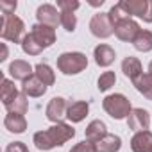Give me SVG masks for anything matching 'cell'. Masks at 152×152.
Here are the masks:
<instances>
[{"label":"cell","mask_w":152,"mask_h":152,"mask_svg":"<svg viewBox=\"0 0 152 152\" xmlns=\"http://www.w3.org/2000/svg\"><path fill=\"white\" fill-rule=\"evenodd\" d=\"M143 22L152 23V0H148V11H147V16H145V20H143Z\"/></svg>","instance_id":"1f68e13d"},{"label":"cell","mask_w":152,"mask_h":152,"mask_svg":"<svg viewBox=\"0 0 152 152\" xmlns=\"http://www.w3.org/2000/svg\"><path fill=\"white\" fill-rule=\"evenodd\" d=\"M22 50L25 52V54H29V56H38V54H41L45 48L31 36V32L29 34H25V38H23V41H22Z\"/></svg>","instance_id":"4316f807"},{"label":"cell","mask_w":152,"mask_h":152,"mask_svg":"<svg viewBox=\"0 0 152 152\" xmlns=\"http://www.w3.org/2000/svg\"><path fill=\"white\" fill-rule=\"evenodd\" d=\"M66 111H68V104H66V100H64L63 97H54V99L48 102L45 115H47V118H48L50 122H54V124H61V120L66 116Z\"/></svg>","instance_id":"30bf717a"},{"label":"cell","mask_w":152,"mask_h":152,"mask_svg":"<svg viewBox=\"0 0 152 152\" xmlns=\"http://www.w3.org/2000/svg\"><path fill=\"white\" fill-rule=\"evenodd\" d=\"M132 84H134V88H136L145 99L152 100V75H150L148 72H147V73H141L136 81H132Z\"/></svg>","instance_id":"603a6c76"},{"label":"cell","mask_w":152,"mask_h":152,"mask_svg":"<svg viewBox=\"0 0 152 152\" xmlns=\"http://www.w3.org/2000/svg\"><path fill=\"white\" fill-rule=\"evenodd\" d=\"M140 31H141L140 25H138L131 16L122 18V20L115 25V34H116V38L122 39V41H131V43H132Z\"/></svg>","instance_id":"52a82bcc"},{"label":"cell","mask_w":152,"mask_h":152,"mask_svg":"<svg viewBox=\"0 0 152 152\" xmlns=\"http://www.w3.org/2000/svg\"><path fill=\"white\" fill-rule=\"evenodd\" d=\"M36 18H38V23L52 27V29H56L61 23V13H57V9L50 4L39 6L38 11H36Z\"/></svg>","instance_id":"ba28073f"},{"label":"cell","mask_w":152,"mask_h":152,"mask_svg":"<svg viewBox=\"0 0 152 152\" xmlns=\"http://www.w3.org/2000/svg\"><path fill=\"white\" fill-rule=\"evenodd\" d=\"M18 95H20V91L16 90L15 83L9 81V79H2V86H0V99H2V104L9 106Z\"/></svg>","instance_id":"7402d4cb"},{"label":"cell","mask_w":152,"mask_h":152,"mask_svg":"<svg viewBox=\"0 0 152 152\" xmlns=\"http://www.w3.org/2000/svg\"><path fill=\"white\" fill-rule=\"evenodd\" d=\"M90 31H91L93 36L104 39V38H109V36L115 32V25L111 23L107 13H99V15H95V16L91 18V22H90Z\"/></svg>","instance_id":"8992f818"},{"label":"cell","mask_w":152,"mask_h":152,"mask_svg":"<svg viewBox=\"0 0 152 152\" xmlns=\"http://www.w3.org/2000/svg\"><path fill=\"white\" fill-rule=\"evenodd\" d=\"M45 91H47V86L36 75H31L29 79H25L22 83V93H25L27 97H41V95H45Z\"/></svg>","instance_id":"9a60e30c"},{"label":"cell","mask_w":152,"mask_h":152,"mask_svg":"<svg viewBox=\"0 0 152 152\" xmlns=\"http://www.w3.org/2000/svg\"><path fill=\"white\" fill-rule=\"evenodd\" d=\"M148 73L152 75V61H150V64H148Z\"/></svg>","instance_id":"836d02e7"},{"label":"cell","mask_w":152,"mask_h":152,"mask_svg":"<svg viewBox=\"0 0 152 152\" xmlns=\"http://www.w3.org/2000/svg\"><path fill=\"white\" fill-rule=\"evenodd\" d=\"M127 125L131 131H136V132H141V131H147L148 125H150V115L147 109H141V107H134L131 111V115L127 116Z\"/></svg>","instance_id":"9c48e42d"},{"label":"cell","mask_w":152,"mask_h":152,"mask_svg":"<svg viewBox=\"0 0 152 152\" xmlns=\"http://www.w3.org/2000/svg\"><path fill=\"white\" fill-rule=\"evenodd\" d=\"M122 72H124V75H125L127 79L136 81L140 75L143 73V68H141L140 59H136V57H132V56L125 57V59L122 61Z\"/></svg>","instance_id":"ffe728a7"},{"label":"cell","mask_w":152,"mask_h":152,"mask_svg":"<svg viewBox=\"0 0 152 152\" xmlns=\"http://www.w3.org/2000/svg\"><path fill=\"white\" fill-rule=\"evenodd\" d=\"M7 59V47L6 43H2V57H0V61H6Z\"/></svg>","instance_id":"d6a6232c"},{"label":"cell","mask_w":152,"mask_h":152,"mask_svg":"<svg viewBox=\"0 0 152 152\" xmlns=\"http://www.w3.org/2000/svg\"><path fill=\"white\" fill-rule=\"evenodd\" d=\"M7 113H16V115H25L27 109H29V102H27V95L25 93H20L9 106H6Z\"/></svg>","instance_id":"484cf974"},{"label":"cell","mask_w":152,"mask_h":152,"mask_svg":"<svg viewBox=\"0 0 152 152\" xmlns=\"http://www.w3.org/2000/svg\"><path fill=\"white\" fill-rule=\"evenodd\" d=\"M118 6L127 16H138L145 20L148 11V0H125V2H120Z\"/></svg>","instance_id":"7c38bea8"},{"label":"cell","mask_w":152,"mask_h":152,"mask_svg":"<svg viewBox=\"0 0 152 152\" xmlns=\"http://www.w3.org/2000/svg\"><path fill=\"white\" fill-rule=\"evenodd\" d=\"M34 75H36V77H38L47 88L56 83V73H54L52 68H50L48 64H45V63H39V64L34 66Z\"/></svg>","instance_id":"cb8c5ba5"},{"label":"cell","mask_w":152,"mask_h":152,"mask_svg":"<svg viewBox=\"0 0 152 152\" xmlns=\"http://www.w3.org/2000/svg\"><path fill=\"white\" fill-rule=\"evenodd\" d=\"M16 0L15 2H6V0H2L0 2V11H2V15H15V11H16Z\"/></svg>","instance_id":"f546056e"},{"label":"cell","mask_w":152,"mask_h":152,"mask_svg":"<svg viewBox=\"0 0 152 152\" xmlns=\"http://www.w3.org/2000/svg\"><path fill=\"white\" fill-rule=\"evenodd\" d=\"M131 148H132V152H150V148H152V132L150 131L136 132L131 140Z\"/></svg>","instance_id":"5bb4252c"},{"label":"cell","mask_w":152,"mask_h":152,"mask_svg":"<svg viewBox=\"0 0 152 152\" xmlns=\"http://www.w3.org/2000/svg\"><path fill=\"white\" fill-rule=\"evenodd\" d=\"M57 6L61 7V25L68 31L73 32L77 27V18H75V9H79L77 0H57Z\"/></svg>","instance_id":"5b68a950"},{"label":"cell","mask_w":152,"mask_h":152,"mask_svg":"<svg viewBox=\"0 0 152 152\" xmlns=\"http://www.w3.org/2000/svg\"><path fill=\"white\" fill-rule=\"evenodd\" d=\"M6 152H29V148L22 141H13V143H9L6 147Z\"/></svg>","instance_id":"4dcf8cb0"},{"label":"cell","mask_w":152,"mask_h":152,"mask_svg":"<svg viewBox=\"0 0 152 152\" xmlns=\"http://www.w3.org/2000/svg\"><path fill=\"white\" fill-rule=\"evenodd\" d=\"M75 136V129L68 124H54L52 127L39 131L34 134V145L38 150H52L56 147L64 145L68 140H72Z\"/></svg>","instance_id":"6da1fadb"},{"label":"cell","mask_w":152,"mask_h":152,"mask_svg":"<svg viewBox=\"0 0 152 152\" xmlns=\"http://www.w3.org/2000/svg\"><path fill=\"white\" fill-rule=\"evenodd\" d=\"M84 134H86V141L99 143L104 136H107V127H106V124H104L102 120H93V122L86 127Z\"/></svg>","instance_id":"d6986e66"},{"label":"cell","mask_w":152,"mask_h":152,"mask_svg":"<svg viewBox=\"0 0 152 152\" xmlns=\"http://www.w3.org/2000/svg\"><path fill=\"white\" fill-rule=\"evenodd\" d=\"M88 66V57L83 52H64L57 57V70L64 75H77Z\"/></svg>","instance_id":"7a4b0ae2"},{"label":"cell","mask_w":152,"mask_h":152,"mask_svg":"<svg viewBox=\"0 0 152 152\" xmlns=\"http://www.w3.org/2000/svg\"><path fill=\"white\" fill-rule=\"evenodd\" d=\"M150 152H152V148H150Z\"/></svg>","instance_id":"e575fe53"},{"label":"cell","mask_w":152,"mask_h":152,"mask_svg":"<svg viewBox=\"0 0 152 152\" xmlns=\"http://www.w3.org/2000/svg\"><path fill=\"white\" fill-rule=\"evenodd\" d=\"M4 127L9 132L15 134H22L27 129V120L23 115H16V113H7V116L4 118Z\"/></svg>","instance_id":"ac0fdd59"},{"label":"cell","mask_w":152,"mask_h":152,"mask_svg":"<svg viewBox=\"0 0 152 152\" xmlns=\"http://www.w3.org/2000/svg\"><path fill=\"white\" fill-rule=\"evenodd\" d=\"M93 57H95V63H97L99 66H109V64H113L116 54H115V50H113L109 45L102 43V45L95 47V50H93Z\"/></svg>","instance_id":"e0dca14e"},{"label":"cell","mask_w":152,"mask_h":152,"mask_svg":"<svg viewBox=\"0 0 152 152\" xmlns=\"http://www.w3.org/2000/svg\"><path fill=\"white\" fill-rule=\"evenodd\" d=\"M70 152H97V145L91 141H81L75 147H72Z\"/></svg>","instance_id":"f1b7e54d"},{"label":"cell","mask_w":152,"mask_h":152,"mask_svg":"<svg viewBox=\"0 0 152 152\" xmlns=\"http://www.w3.org/2000/svg\"><path fill=\"white\" fill-rule=\"evenodd\" d=\"M95 145H97V152H118L122 147V138L116 134H107Z\"/></svg>","instance_id":"44dd1931"},{"label":"cell","mask_w":152,"mask_h":152,"mask_svg":"<svg viewBox=\"0 0 152 152\" xmlns=\"http://www.w3.org/2000/svg\"><path fill=\"white\" fill-rule=\"evenodd\" d=\"M115 83H116V75H115V72H104L100 77H99V90L100 91H107L111 86H115Z\"/></svg>","instance_id":"83f0119b"},{"label":"cell","mask_w":152,"mask_h":152,"mask_svg":"<svg viewBox=\"0 0 152 152\" xmlns=\"http://www.w3.org/2000/svg\"><path fill=\"white\" fill-rule=\"evenodd\" d=\"M132 45L140 52H150L152 50V32L150 31H140L138 36L134 38Z\"/></svg>","instance_id":"d4e9b609"},{"label":"cell","mask_w":152,"mask_h":152,"mask_svg":"<svg viewBox=\"0 0 152 152\" xmlns=\"http://www.w3.org/2000/svg\"><path fill=\"white\" fill-rule=\"evenodd\" d=\"M90 111V104L84 102V100H77V102H73L68 106V111H66V118L72 122V124H79L86 118Z\"/></svg>","instance_id":"4fadbf2b"},{"label":"cell","mask_w":152,"mask_h":152,"mask_svg":"<svg viewBox=\"0 0 152 152\" xmlns=\"http://www.w3.org/2000/svg\"><path fill=\"white\" fill-rule=\"evenodd\" d=\"M31 36L43 47V48H48L54 45L56 41V31L52 27H47V25H41V23H36L32 25V31H31Z\"/></svg>","instance_id":"8fae6325"},{"label":"cell","mask_w":152,"mask_h":152,"mask_svg":"<svg viewBox=\"0 0 152 152\" xmlns=\"http://www.w3.org/2000/svg\"><path fill=\"white\" fill-rule=\"evenodd\" d=\"M9 75L13 79H18V81H25L32 75V66L27 63V61H22V59H16L9 64Z\"/></svg>","instance_id":"2e32d148"},{"label":"cell","mask_w":152,"mask_h":152,"mask_svg":"<svg viewBox=\"0 0 152 152\" xmlns=\"http://www.w3.org/2000/svg\"><path fill=\"white\" fill-rule=\"evenodd\" d=\"M25 34V25L16 15H2L0 22V36L2 39L13 41V43H22Z\"/></svg>","instance_id":"3957f363"},{"label":"cell","mask_w":152,"mask_h":152,"mask_svg":"<svg viewBox=\"0 0 152 152\" xmlns=\"http://www.w3.org/2000/svg\"><path fill=\"white\" fill-rule=\"evenodd\" d=\"M102 107H104V111H106L111 118H115V120H124V118H127V116L131 115V111H132L129 99H127L125 95H122V93L107 95V97L104 99V102H102Z\"/></svg>","instance_id":"277c9868"}]
</instances>
